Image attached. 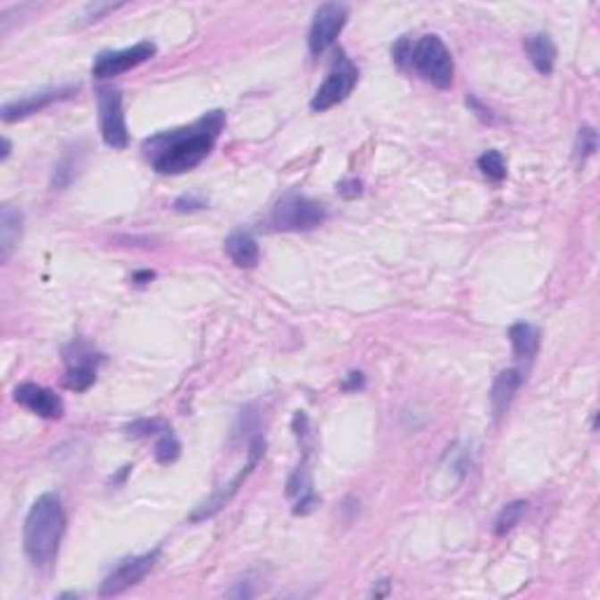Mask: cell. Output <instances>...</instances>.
<instances>
[{"label": "cell", "mask_w": 600, "mask_h": 600, "mask_svg": "<svg viewBox=\"0 0 600 600\" xmlns=\"http://www.w3.org/2000/svg\"><path fill=\"white\" fill-rule=\"evenodd\" d=\"M509 338H512L513 354L523 359V362H532L538 356L539 350V331L538 326L528 324V321H519L509 329Z\"/></svg>", "instance_id": "ac0fdd59"}, {"label": "cell", "mask_w": 600, "mask_h": 600, "mask_svg": "<svg viewBox=\"0 0 600 600\" xmlns=\"http://www.w3.org/2000/svg\"><path fill=\"white\" fill-rule=\"evenodd\" d=\"M179 455H181V444H179V438H176L169 429H164L155 446V460L160 464H171L179 460Z\"/></svg>", "instance_id": "44dd1931"}, {"label": "cell", "mask_w": 600, "mask_h": 600, "mask_svg": "<svg viewBox=\"0 0 600 600\" xmlns=\"http://www.w3.org/2000/svg\"><path fill=\"white\" fill-rule=\"evenodd\" d=\"M338 193L343 195V197H359L362 195V183L354 181V179H350V181H343L340 186H338Z\"/></svg>", "instance_id": "4316f807"}, {"label": "cell", "mask_w": 600, "mask_h": 600, "mask_svg": "<svg viewBox=\"0 0 600 600\" xmlns=\"http://www.w3.org/2000/svg\"><path fill=\"white\" fill-rule=\"evenodd\" d=\"M63 532H66V513L62 500L54 493L40 495L33 502L24 523V551L36 568L52 565L62 546Z\"/></svg>", "instance_id": "7a4b0ae2"}, {"label": "cell", "mask_w": 600, "mask_h": 600, "mask_svg": "<svg viewBox=\"0 0 600 600\" xmlns=\"http://www.w3.org/2000/svg\"><path fill=\"white\" fill-rule=\"evenodd\" d=\"M479 169H481L486 179H490L495 183H500L506 179V162L500 150H486L479 157Z\"/></svg>", "instance_id": "d6986e66"}, {"label": "cell", "mask_w": 600, "mask_h": 600, "mask_svg": "<svg viewBox=\"0 0 600 600\" xmlns=\"http://www.w3.org/2000/svg\"><path fill=\"white\" fill-rule=\"evenodd\" d=\"M157 431H164V427L157 422V420H138V422H131L127 427V434L129 437H150V434H157Z\"/></svg>", "instance_id": "603a6c76"}, {"label": "cell", "mask_w": 600, "mask_h": 600, "mask_svg": "<svg viewBox=\"0 0 600 600\" xmlns=\"http://www.w3.org/2000/svg\"><path fill=\"white\" fill-rule=\"evenodd\" d=\"M71 92H75V89L73 88L45 89V92L29 94V96H24V99L10 101V104H5V106H3V120H5V122H14V120L29 118V115H33V112H38V111H43V108H47L50 104H54V101L63 99V96H69Z\"/></svg>", "instance_id": "7c38bea8"}, {"label": "cell", "mask_w": 600, "mask_h": 600, "mask_svg": "<svg viewBox=\"0 0 600 600\" xmlns=\"http://www.w3.org/2000/svg\"><path fill=\"white\" fill-rule=\"evenodd\" d=\"M521 380H523V375L521 371L516 369H506L502 371L493 382V389H490V404H493V412L495 418H502L509 408V404L513 401V394L519 392Z\"/></svg>", "instance_id": "9a60e30c"}, {"label": "cell", "mask_w": 600, "mask_h": 600, "mask_svg": "<svg viewBox=\"0 0 600 600\" xmlns=\"http://www.w3.org/2000/svg\"><path fill=\"white\" fill-rule=\"evenodd\" d=\"M356 82H359V69L347 56H340L336 66L331 69V73H329V78L324 80V85L317 89V94L310 101V108L314 112H324L329 108L338 106V104H343L352 94V89L356 88Z\"/></svg>", "instance_id": "5b68a950"}, {"label": "cell", "mask_w": 600, "mask_h": 600, "mask_svg": "<svg viewBox=\"0 0 600 600\" xmlns=\"http://www.w3.org/2000/svg\"><path fill=\"white\" fill-rule=\"evenodd\" d=\"M225 251L232 258V262L244 270L256 268L258 258H261L258 242L251 238L249 232H232L230 238L225 239Z\"/></svg>", "instance_id": "e0dca14e"}, {"label": "cell", "mask_w": 600, "mask_h": 600, "mask_svg": "<svg viewBox=\"0 0 600 600\" xmlns=\"http://www.w3.org/2000/svg\"><path fill=\"white\" fill-rule=\"evenodd\" d=\"M176 212H195V209H204L206 206V200L204 197H195V195H190V197H181V200H176Z\"/></svg>", "instance_id": "d4e9b609"}, {"label": "cell", "mask_w": 600, "mask_h": 600, "mask_svg": "<svg viewBox=\"0 0 600 600\" xmlns=\"http://www.w3.org/2000/svg\"><path fill=\"white\" fill-rule=\"evenodd\" d=\"M14 399L31 412L40 415V418L56 420L63 415V404L52 389L40 388L36 382H24L14 389Z\"/></svg>", "instance_id": "8fae6325"}, {"label": "cell", "mask_w": 600, "mask_h": 600, "mask_svg": "<svg viewBox=\"0 0 600 600\" xmlns=\"http://www.w3.org/2000/svg\"><path fill=\"white\" fill-rule=\"evenodd\" d=\"M157 558H160V551L157 549L150 551V554H144V556L125 558V561L118 562V565L111 570V575L104 579L99 594L104 596V598H108V596L125 594L127 588L138 584V581L148 575L150 570L155 568Z\"/></svg>", "instance_id": "ba28073f"}, {"label": "cell", "mask_w": 600, "mask_h": 600, "mask_svg": "<svg viewBox=\"0 0 600 600\" xmlns=\"http://www.w3.org/2000/svg\"><path fill=\"white\" fill-rule=\"evenodd\" d=\"M596 148H598V137L591 127H579V134H577L575 141V157L577 162H584L588 157L594 155Z\"/></svg>", "instance_id": "7402d4cb"}, {"label": "cell", "mask_w": 600, "mask_h": 600, "mask_svg": "<svg viewBox=\"0 0 600 600\" xmlns=\"http://www.w3.org/2000/svg\"><path fill=\"white\" fill-rule=\"evenodd\" d=\"M525 509H528V502H523V500H516V502H512V504H506L500 512V516H497L495 532L502 538V535H506L509 530H513V528L521 523V519L525 516Z\"/></svg>", "instance_id": "ffe728a7"}, {"label": "cell", "mask_w": 600, "mask_h": 600, "mask_svg": "<svg viewBox=\"0 0 600 600\" xmlns=\"http://www.w3.org/2000/svg\"><path fill=\"white\" fill-rule=\"evenodd\" d=\"M362 388H363V375L362 373H350V380L343 385V389H347V392H350V389H362Z\"/></svg>", "instance_id": "83f0119b"}, {"label": "cell", "mask_w": 600, "mask_h": 600, "mask_svg": "<svg viewBox=\"0 0 600 600\" xmlns=\"http://www.w3.org/2000/svg\"><path fill=\"white\" fill-rule=\"evenodd\" d=\"M96 380V359L92 352H82L75 347V356H69V373H66V388L75 392H85Z\"/></svg>", "instance_id": "5bb4252c"}, {"label": "cell", "mask_w": 600, "mask_h": 600, "mask_svg": "<svg viewBox=\"0 0 600 600\" xmlns=\"http://www.w3.org/2000/svg\"><path fill=\"white\" fill-rule=\"evenodd\" d=\"M223 125L225 112L212 111L190 127L162 131V134L148 138L144 150L148 153L150 162L160 174H186L212 153L213 141L219 138Z\"/></svg>", "instance_id": "6da1fadb"}, {"label": "cell", "mask_w": 600, "mask_h": 600, "mask_svg": "<svg viewBox=\"0 0 600 600\" xmlns=\"http://www.w3.org/2000/svg\"><path fill=\"white\" fill-rule=\"evenodd\" d=\"M411 66L438 89H448L453 85L455 63H453L450 50L438 36H422L412 45Z\"/></svg>", "instance_id": "3957f363"}, {"label": "cell", "mask_w": 600, "mask_h": 600, "mask_svg": "<svg viewBox=\"0 0 600 600\" xmlns=\"http://www.w3.org/2000/svg\"><path fill=\"white\" fill-rule=\"evenodd\" d=\"M157 52V47L148 40L144 43L131 45V47H125V50H115V52H101L96 56V62L92 66V73L96 78H112V75L127 73V71L137 69L141 63H146L148 59H153Z\"/></svg>", "instance_id": "9c48e42d"}, {"label": "cell", "mask_w": 600, "mask_h": 600, "mask_svg": "<svg viewBox=\"0 0 600 600\" xmlns=\"http://www.w3.org/2000/svg\"><path fill=\"white\" fill-rule=\"evenodd\" d=\"M326 221V206L303 195H284L272 209L270 225L275 230H312Z\"/></svg>", "instance_id": "277c9868"}, {"label": "cell", "mask_w": 600, "mask_h": 600, "mask_svg": "<svg viewBox=\"0 0 600 600\" xmlns=\"http://www.w3.org/2000/svg\"><path fill=\"white\" fill-rule=\"evenodd\" d=\"M347 14L350 10L343 3H324L317 7L312 26H310V36H307V45L314 56H319L336 43V38L340 36L345 21H347Z\"/></svg>", "instance_id": "52a82bcc"}, {"label": "cell", "mask_w": 600, "mask_h": 600, "mask_svg": "<svg viewBox=\"0 0 600 600\" xmlns=\"http://www.w3.org/2000/svg\"><path fill=\"white\" fill-rule=\"evenodd\" d=\"M10 150H12V144H10V138H3V155H0V160L5 162L7 157H10Z\"/></svg>", "instance_id": "f546056e"}, {"label": "cell", "mask_w": 600, "mask_h": 600, "mask_svg": "<svg viewBox=\"0 0 600 600\" xmlns=\"http://www.w3.org/2000/svg\"><path fill=\"white\" fill-rule=\"evenodd\" d=\"M99 125L106 146L118 150L127 148L129 131H127L125 111H122V94L111 85L99 88Z\"/></svg>", "instance_id": "8992f818"}, {"label": "cell", "mask_w": 600, "mask_h": 600, "mask_svg": "<svg viewBox=\"0 0 600 600\" xmlns=\"http://www.w3.org/2000/svg\"><path fill=\"white\" fill-rule=\"evenodd\" d=\"M411 54H412V43H411V40H408L406 36L399 38V40H396V45H394V47H392L394 62L399 63L401 69H406L408 63H411Z\"/></svg>", "instance_id": "cb8c5ba5"}, {"label": "cell", "mask_w": 600, "mask_h": 600, "mask_svg": "<svg viewBox=\"0 0 600 600\" xmlns=\"http://www.w3.org/2000/svg\"><path fill=\"white\" fill-rule=\"evenodd\" d=\"M523 47L530 56L532 66L539 71L542 75H549L556 66V45L551 40L546 33H535V36H528L523 40Z\"/></svg>", "instance_id": "2e32d148"}, {"label": "cell", "mask_w": 600, "mask_h": 600, "mask_svg": "<svg viewBox=\"0 0 600 600\" xmlns=\"http://www.w3.org/2000/svg\"><path fill=\"white\" fill-rule=\"evenodd\" d=\"M150 279H155V272H150V270H144V272H134V275H131V281H137V284H148Z\"/></svg>", "instance_id": "f1b7e54d"}, {"label": "cell", "mask_w": 600, "mask_h": 600, "mask_svg": "<svg viewBox=\"0 0 600 600\" xmlns=\"http://www.w3.org/2000/svg\"><path fill=\"white\" fill-rule=\"evenodd\" d=\"M24 230V213L17 206L5 204L0 209V261L7 262L17 249L19 238Z\"/></svg>", "instance_id": "4fadbf2b"}, {"label": "cell", "mask_w": 600, "mask_h": 600, "mask_svg": "<svg viewBox=\"0 0 600 600\" xmlns=\"http://www.w3.org/2000/svg\"><path fill=\"white\" fill-rule=\"evenodd\" d=\"M262 455H265V441H262L261 437H254L249 441V462H246V467H244L242 471H239V474L235 476L230 483H228V486H223L221 490H216V493H213L212 497L204 502V504H200V509H197V512H195L190 519H193V521L212 519L213 513H219L221 509H223V506L228 504V502H230L235 495H238L239 486L246 481V476L254 471V467H256L258 460H261Z\"/></svg>", "instance_id": "30bf717a"}, {"label": "cell", "mask_w": 600, "mask_h": 600, "mask_svg": "<svg viewBox=\"0 0 600 600\" xmlns=\"http://www.w3.org/2000/svg\"><path fill=\"white\" fill-rule=\"evenodd\" d=\"M115 10V5H108V3H94V5L88 7V12H85V21H96L101 14L111 12Z\"/></svg>", "instance_id": "484cf974"}]
</instances>
